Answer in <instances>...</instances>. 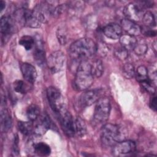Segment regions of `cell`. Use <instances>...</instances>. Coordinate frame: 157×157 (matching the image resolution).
Masks as SVG:
<instances>
[{"mask_svg":"<svg viewBox=\"0 0 157 157\" xmlns=\"http://www.w3.org/2000/svg\"><path fill=\"white\" fill-rule=\"evenodd\" d=\"M96 51L97 45L91 39L88 37L78 39L72 43L69 48L71 58L80 62L92 56Z\"/></svg>","mask_w":157,"mask_h":157,"instance_id":"obj_1","label":"cell"},{"mask_svg":"<svg viewBox=\"0 0 157 157\" xmlns=\"http://www.w3.org/2000/svg\"><path fill=\"white\" fill-rule=\"evenodd\" d=\"M94 75L91 64L86 60L80 62L76 71L74 85L78 90H86L93 84Z\"/></svg>","mask_w":157,"mask_h":157,"instance_id":"obj_2","label":"cell"},{"mask_svg":"<svg viewBox=\"0 0 157 157\" xmlns=\"http://www.w3.org/2000/svg\"><path fill=\"white\" fill-rule=\"evenodd\" d=\"M121 136L120 128L117 124L107 123L101 129V142L105 147L114 145L117 142L120 141Z\"/></svg>","mask_w":157,"mask_h":157,"instance_id":"obj_3","label":"cell"},{"mask_svg":"<svg viewBox=\"0 0 157 157\" xmlns=\"http://www.w3.org/2000/svg\"><path fill=\"white\" fill-rule=\"evenodd\" d=\"M47 97L51 109L56 114L66 109L64 98L56 88L49 86L47 89Z\"/></svg>","mask_w":157,"mask_h":157,"instance_id":"obj_4","label":"cell"},{"mask_svg":"<svg viewBox=\"0 0 157 157\" xmlns=\"http://www.w3.org/2000/svg\"><path fill=\"white\" fill-rule=\"evenodd\" d=\"M110 109V102L107 97L99 98L96 102L94 112V120L96 123H105L109 118Z\"/></svg>","mask_w":157,"mask_h":157,"instance_id":"obj_5","label":"cell"},{"mask_svg":"<svg viewBox=\"0 0 157 157\" xmlns=\"http://www.w3.org/2000/svg\"><path fill=\"white\" fill-rule=\"evenodd\" d=\"M65 55L60 50L52 53L47 59L48 69L53 74L59 72L63 67L65 62Z\"/></svg>","mask_w":157,"mask_h":157,"instance_id":"obj_6","label":"cell"},{"mask_svg":"<svg viewBox=\"0 0 157 157\" xmlns=\"http://www.w3.org/2000/svg\"><path fill=\"white\" fill-rule=\"evenodd\" d=\"M61 128L68 137H72L75 134L74 120L69 112L66 109L58 114Z\"/></svg>","mask_w":157,"mask_h":157,"instance_id":"obj_7","label":"cell"},{"mask_svg":"<svg viewBox=\"0 0 157 157\" xmlns=\"http://www.w3.org/2000/svg\"><path fill=\"white\" fill-rule=\"evenodd\" d=\"M102 90L101 89H94L86 91L78 99V103L82 107L90 106L96 102L101 98Z\"/></svg>","mask_w":157,"mask_h":157,"instance_id":"obj_8","label":"cell"},{"mask_svg":"<svg viewBox=\"0 0 157 157\" xmlns=\"http://www.w3.org/2000/svg\"><path fill=\"white\" fill-rule=\"evenodd\" d=\"M136 144L131 140H121L113 145L112 152L115 156H125L133 153L136 150Z\"/></svg>","mask_w":157,"mask_h":157,"instance_id":"obj_9","label":"cell"},{"mask_svg":"<svg viewBox=\"0 0 157 157\" xmlns=\"http://www.w3.org/2000/svg\"><path fill=\"white\" fill-rule=\"evenodd\" d=\"M35 122L33 131L37 136L44 134L50 129L51 126L50 117L46 113L40 114Z\"/></svg>","mask_w":157,"mask_h":157,"instance_id":"obj_10","label":"cell"},{"mask_svg":"<svg viewBox=\"0 0 157 157\" xmlns=\"http://www.w3.org/2000/svg\"><path fill=\"white\" fill-rule=\"evenodd\" d=\"M123 13L127 19L132 21H139L143 17L142 10L139 5L134 3H129L125 6Z\"/></svg>","mask_w":157,"mask_h":157,"instance_id":"obj_11","label":"cell"},{"mask_svg":"<svg viewBox=\"0 0 157 157\" xmlns=\"http://www.w3.org/2000/svg\"><path fill=\"white\" fill-rule=\"evenodd\" d=\"M34 40L35 50L33 53L34 59L38 65L42 66L45 61V53L44 50L43 42L40 37H35Z\"/></svg>","mask_w":157,"mask_h":157,"instance_id":"obj_12","label":"cell"},{"mask_svg":"<svg viewBox=\"0 0 157 157\" xmlns=\"http://www.w3.org/2000/svg\"><path fill=\"white\" fill-rule=\"evenodd\" d=\"M20 68L23 78L29 83H34L37 78V71L34 66L30 63H23Z\"/></svg>","mask_w":157,"mask_h":157,"instance_id":"obj_13","label":"cell"},{"mask_svg":"<svg viewBox=\"0 0 157 157\" xmlns=\"http://www.w3.org/2000/svg\"><path fill=\"white\" fill-rule=\"evenodd\" d=\"M121 27L127 34L136 37L141 33V28L134 21L127 18L123 19L121 21Z\"/></svg>","mask_w":157,"mask_h":157,"instance_id":"obj_14","label":"cell"},{"mask_svg":"<svg viewBox=\"0 0 157 157\" xmlns=\"http://www.w3.org/2000/svg\"><path fill=\"white\" fill-rule=\"evenodd\" d=\"M103 33L107 37L115 40L121 37L122 28L120 25L117 23H110L103 28Z\"/></svg>","mask_w":157,"mask_h":157,"instance_id":"obj_15","label":"cell"},{"mask_svg":"<svg viewBox=\"0 0 157 157\" xmlns=\"http://www.w3.org/2000/svg\"><path fill=\"white\" fill-rule=\"evenodd\" d=\"M13 29V21L9 16H2L1 18V33L4 39L10 35Z\"/></svg>","mask_w":157,"mask_h":157,"instance_id":"obj_16","label":"cell"},{"mask_svg":"<svg viewBox=\"0 0 157 157\" xmlns=\"http://www.w3.org/2000/svg\"><path fill=\"white\" fill-rule=\"evenodd\" d=\"M34 152L37 155L42 156H48L51 153L50 146L45 142H39L33 144Z\"/></svg>","mask_w":157,"mask_h":157,"instance_id":"obj_17","label":"cell"},{"mask_svg":"<svg viewBox=\"0 0 157 157\" xmlns=\"http://www.w3.org/2000/svg\"><path fill=\"white\" fill-rule=\"evenodd\" d=\"M12 121L10 115L7 110L4 109L1 113V126L2 132H7L12 126Z\"/></svg>","mask_w":157,"mask_h":157,"instance_id":"obj_18","label":"cell"},{"mask_svg":"<svg viewBox=\"0 0 157 157\" xmlns=\"http://www.w3.org/2000/svg\"><path fill=\"white\" fill-rule=\"evenodd\" d=\"M119 40L121 47L126 49L128 51L129 50L133 49L137 42L136 37L129 34L121 35L119 38Z\"/></svg>","mask_w":157,"mask_h":157,"instance_id":"obj_19","label":"cell"},{"mask_svg":"<svg viewBox=\"0 0 157 157\" xmlns=\"http://www.w3.org/2000/svg\"><path fill=\"white\" fill-rule=\"evenodd\" d=\"M75 132L78 136L82 137L86 132V126L85 121L80 117H77L74 120Z\"/></svg>","mask_w":157,"mask_h":157,"instance_id":"obj_20","label":"cell"},{"mask_svg":"<svg viewBox=\"0 0 157 157\" xmlns=\"http://www.w3.org/2000/svg\"><path fill=\"white\" fill-rule=\"evenodd\" d=\"M18 128L20 132L25 136L30 135L34 131V124L32 121H23L18 122Z\"/></svg>","mask_w":157,"mask_h":157,"instance_id":"obj_21","label":"cell"},{"mask_svg":"<svg viewBox=\"0 0 157 157\" xmlns=\"http://www.w3.org/2000/svg\"><path fill=\"white\" fill-rule=\"evenodd\" d=\"M40 115L39 107L36 104H31L26 109V116L29 121H35Z\"/></svg>","mask_w":157,"mask_h":157,"instance_id":"obj_22","label":"cell"},{"mask_svg":"<svg viewBox=\"0 0 157 157\" xmlns=\"http://www.w3.org/2000/svg\"><path fill=\"white\" fill-rule=\"evenodd\" d=\"M134 52L137 55H143L146 53L148 50L147 42L144 39H140L139 40H137L136 44L133 48Z\"/></svg>","mask_w":157,"mask_h":157,"instance_id":"obj_23","label":"cell"},{"mask_svg":"<svg viewBox=\"0 0 157 157\" xmlns=\"http://www.w3.org/2000/svg\"><path fill=\"white\" fill-rule=\"evenodd\" d=\"M148 70L147 67L143 65L139 66L136 70H135V76L136 80L140 83L148 79Z\"/></svg>","mask_w":157,"mask_h":157,"instance_id":"obj_24","label":"cell"},{"mask_svg":"<svg viewBox=\"0 0 157 157\" xmlns=\"http://www.w3.org/2000/svg\"><path fill=\"white\" fill-rule=\"evenodd\" d=\"M19 44L23 46L26 50H30L34 47V38L29 36H23L20 38Z\"/></svg>","mask_w":157,"mask_h":157,"instance_id":"obj_25","label":"cell"},{"mask_svg":"<svg viewBox=\"0 0 157 157\" xmlns=\"http://www.w3.org/2000/svg\"><path fill=\"white\" fill-rule=\"evenodd\" d=\"M142 20L144 24L148 28H152L156 26V20L154 15L150 11L146 12L142 17Z\"/></svg>","mask_w":157,"mask_h":157,"instance_id":"obj_26","label":"cell"},{"mask_svg":"<svg viewBox=\"0 0 157 157\" xmlns=\"http://www.w3.org/2000/svg\"><path fill=\"white\" fill-rule=\"evenodd\" d=\"M91 68L93 75L96 77H100L104 72V66L102 61L100 59L96 60L91 64Z\"/></svg>","mask_w":157,"mask_h":157,"instance_id":"obj_27","label":"cell"},{"mask_svg":"<svg viewBox=\"0 0 157 157\" xmlns=\"http://www.w3.org/2000/svg\"><path fill=\"white\" fill-rule=\"evenodd\" d=\"M122 74L128 79L132 78L135 76V68L131 63H126L122 67Z\"/></svg>","mask_w":157,"mask_h":157,"instance_id":"obj_28","label":"cell"},{"mask_svg":"<svg viewBox=\"0 0 157 157\" xmlns=\"http://www.w3.org/2000/svg\"><path fill=\"white\" fill-rule=\"evenodd\" d=\"M56 36L59 43L61 45H65L67 40V33L64 27H58L56 31Z\"/></svg>","mask_w":157,"mask_h":157,"instance_id":"obj_29","label":"cell"},{"mask_svg":"<svg viewBox=\"0 0 157 157\" xmlns=\"http://www.w3.org/2000/svg\"><path fill=\"white\" fill-rule=\"evenodd\" d=\"M13 88L15 92L25 94L26 91V88L24 82L20 80H17L13 83Z\"/></svg>","mask_w":157,"mask_h":157,"instance_id":"obj_30","label":"cell"},{"mask_svg":"<svg viewBox=\"0 0 157 157\" xmlns=\"http://www.w3.org/2000/svg\"><path fill=\"white\" fill-rule=\"evenodd\" d=\"M114 55L115 57L119 60L123 61L126 59L128 56V52L123 47H120L115 50Z\"/></svg>","mask_w":157,"mask_h":157,"instance_id":"obj_31","label":"cell"},{"mask_svg":"<svg viewBox=\"0 0 157 157\" xmlns=\"http://www.w3.org/2000/svg\"><path fill=\"white\" fill-rule=\"evenodd\" d=\"M142 87L149 93L151 94H155V87L153 84V82L151 80L147 79L145 81L140 82Z\"/></svg>","mask_w":157,"mask_h":157,"instance_id":"obj_32","label":"cell"},{"mask_svg":"<svg viewBox=\"0 0 157 157\" xmlns=\"http://www.w3.org/2000/svg\"><path fill=\"white\" fill-rule=\"evenodd\" d=\"M18 135H15L14 136V139H13V145H12V150L13 153L15 155H18L20 150H19V145H18Z\"/></svg>","mask_w":157,"mask_h":157,"instance_id":"obj_33","label":"cell"},{"mask_svg":"<svg viewBox=\"0 0 157 157\" xmlns=\"http://www.w3.org/2000/svg\"><path fill=\"white\" fill-rule=\"evenodd\" d=\"M156 102H157L156 96L154 95L153 96H152V98L150 99V107L154 111L156 110V105H157Z\"/></svg>","mask_w":157,"mask_h":157,"instance_id":"obj_34","label":"cell"},{"mask_svg":"<svg viewBox=\"0 0 157 157\" xmlns=\"http://www.w3.org/2000/svg\"><path fill=\"white\" fill-rule=\"evenodd\" d=\"M144 34L146 36H149V37H153V36H155L156 34V33L155 31H153L151 29H148V28L144 29Z\"/></svg>","mask_w":157,"mask_h":157,"instance_id":"obj_35","label":"cell"},{"mask_svg":"<svg viewBox=\"0 0 157 157\" xmlns=\"http://www.w3.org/2000/svg\"><path fill=\"white\" fill-rule=\"evenodd\" d=\"M5 7H6V2L3 1H0V10L1 12L4 10Z\"/></svg>","mask_w":157,"mask_h":157,"instance_id":"obj_36","label":"cell"},{"mask_svg":"<svg viewBox=\"0 0 157 157\" xmlns=\"http://www.w3.org/2000/svg\"><path fill=\"white\" fill-rule=\"evenodd\" d=\"M152 46H153V50L155 51V52L156 53V40H155L152 44Z\"/></svg>","mask_w":157,"mask_h":157,"instance_id":"obj_37","label":"cell"}]
</instances>
